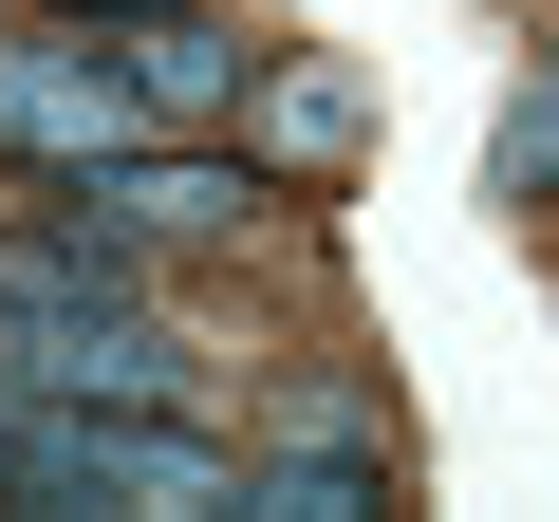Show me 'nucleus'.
Returning <instances> with one entry per match:
<instances>
[{
  "label": "nucleus",
  "mask_w": 559,
  "mask_h": 522,
  "mask_svg": "<svg viewBox=\"0 0 559 522\" xmlns=\"http://www.w3.org/2000/svg\"><path fill=\"white\" fill-rule=\"evenodd\" d=\"M131 205H94L75 187V224H20V242H0V318H57V299H131Z\"/></svg>",
  "instance_id": "7ed1b4c3"
},
{
  "label": "nucleus",
  "mask_w": 559,
  "mask_h": 522,
  "mask_svg": "<svg viewBox=\"0 0 559 522\" xmlns=\"http://www.w3.org/2000/svg\"><path fill=\"white\" fill-rule=\"evenodd\" d=\"M94 205H131V224H242L261 205V168H224V150H112V168H75Z\"/></svg>",
  "instance_id": "20e7f679"
},
{
  "label": "nucleus",
  "mask_w": 559,
  "mask_h": 522,
  "mask_svg": "<svg viewBox=\"0 0 559 522\" xmlns=\"http://www.w3.org/2000/svg\"><path fill=\"white\" fill-rule=\"evenodd\" d=\"M392 466L373 448H299V466H242V522H373Z\"/></svg>",
  "instance_id": "39448f33"
},
{
  "label": "nucleus",
  "mask_w": 559,
  "mask_h": 522,
  "mask_svg": "<svg viewBox=\"0 0 559 522\" xmlns=\"http://www.w3.org/2000/svg\"><path fill=\"white\" fill-rule=\"evenodd\" d=\"M0 485H20V503H131V522L242 503V466L187 411H112V392H0Z\"/></svg>",
  "instance_id": "f257e3e1"
},
{
  "label": "nucleus",
  "mask_w": 559,
  "mask_h": 522,
  "mask_svg": "<svg viewBox=\"0 0 559 522\" xmlns=\"http://www.w3.org/2000/svg\"><path fill=\"white\" fill-rule=\"evenodd\" d=\"M131 94H150V112H224V94H242V38H224L205 0H187V20H150V57H131Z\"/></svg>",
  "instance_id": "0eeeda50"
},
{
  "label": "nucleus",
  "mask_w": 559,
  "mask_h": 522,
  "mask_svg": "<svg viewBox=\"0 0 559 522\" xmlns=\"http://www.w3.org/2000/svg\"><path fill=\"white\" fill-rule=\"evenodd\" d=\"M485 205H559V38L522 57V94H503V131H485Z\"/></svg>",
  "instance_id": "423d86ee"
},
{
  "label": "nucleus",
  "mask_w": 559,
  "mask_h": 522,
  "mask_svg": "<svg viewBox=\"0 0 559 522\" xmlns=\"http://www.w3.org/2000/svg\"><path fill=\"white\" fill-rule=\"evenodd\" d=\"M131 75L112 57H75V38H0V131H20V150H57V168H112L131 150Z\"/></svg>",
  "instance_id": "f03ea898"
}]
</instances>
